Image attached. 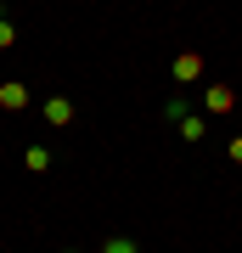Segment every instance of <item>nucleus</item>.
<instances>
[{
  "instance_id": "1",
  "label": "nucleus",
  "mask_w": 242,
  "mask_h": 253,
  "mask_svg": "<svg viewBox=\"0 0 242 253\" xmlns=\"http://www.w3.org/2000/svg\"><path fill=\"white\" fill-rule=\"evenodd\" d=\"M101 253H135V242H124V236H113V242L101 248Z\"/></svg>"
}]
</instances>
